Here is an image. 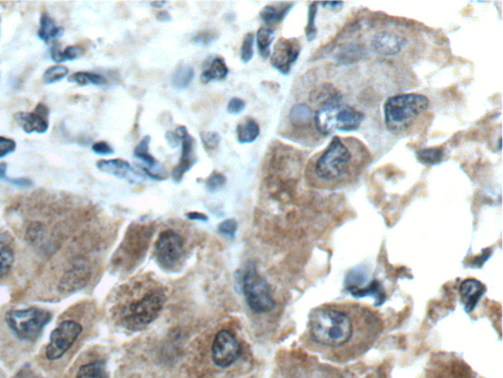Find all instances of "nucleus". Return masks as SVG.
I'll return each mask as SVG.
<instances>
[{"mask_svg": "<svg viewBox=\"0 0 503 378\" xmlns=\"http://www.w3.org/2000/svg\"><path fill=\"white\" fill-rule=\"evenodd\" d=\"M166 138H167L168 143L172 145V147H176L177 144H178L177 142H178L179 139L175 135L174 131L167 132L166 133Z\"/></svg>", "mask_w": 503, "mask_h": 378, "instance_id": "nucleus-43", "label": "nucleus"}, {"mask_svg": "<svg viewBox=\"0 0 503 378\" xmlns=\"http://www.w3.org/2000/svg\"><path fill=\"white\" fill-rule=\"evenodd\" d=\"M274 40V33L270 28H259L257 32L256 43L259 56L264 59L270 58V45Z\"/></svg>", "mask_w": 503, "mask_h": 378, "instance_id": "nucleus-24", "label": "nucleus"}, {"mask_svg": "<svg viewBox=\"0 0 503 378\" xmlns=\"http://www.w3.org/2000/svg\"><path fill=\"white\" fill-rule=\"evenodd\" d=\"M240 355V343L231 331L222 330L216 334L211 346V357L216 366L229 368L237 361Z\"/></svg>", "mask_w": 503, "mask_h": 378, "instance_id": "nucleus-9", "label": "nucleus"}, {"mask_svg": "<svg viewBox=\"0 0 503 378\" xmlns=\"http://www.w3.org/2000/svg\"><path fill=\"white\" fill-rule=\"evenodd\" d=\"M255 36L253 33L246 34L240 49V58L244 63L251 61L254 56Z\"/></svg>", "mask_w": 503, "mask_h": 378, "instance_id": "nucleus-33", "label": "nucleus"}, {"mask_svg": "<svg viewBox=\"0 0 503 378\" xmlns=\"http://www.w3.org/2000/svg\"><path fill=\"white\" fill-rule=\"evenodd\" d=\"M406 40L395 32H379L372 40V47L377 54L393 56L401 52Z\"/></svg>", "mask_w": 503, "mask_h": 378, "instance_id": "nucleus-12", "label": "nucleus"}, {"mask_svg": "<svg viewBox=\"0 0 503 378\" xmlns=\"http://www.w3.org/2000/svg\"><path fill=\"white\" fill-rule=\"evenodd\" d=\"M364 113L353 107H341L334 115V129L340 131H357L364 120Z\"/></svg>", "mask_w": 503, "mask_h": 378, "instance_id": "nucleus-15", "label": "nucleus"}, {"mask_svg": "<svg viewBox=\"0 0 503 378\" xmlns=\"http://www.w3.org/2000/svg\"><path fill=\"white\" fill-rule=\"evenodd\" d=\"M6 170H8V164L0 163V181H8L9 177H6Z\"/></svg>", "mask_w": 503, "mask_h": 378, "instance_id": "nucleus-44", "label": "nucleus"}, {"mask_svg": "<svg viewBox=\"0 0 503 378\" xmlns=\"http://www.w3.org/2000/svg\"><path fill=\"white\" fill-rule=\"evenodd\" d=\"M216 38H218V34H216L215 31H202L196 34V35L193 36L192 41L196 45H202V47H208V45L215 42Z\"/></svg>", "mask_w": 503, "mask_h": 378, "instance_id": "nucleus-35", "label": "nucleus"}, {"mask_svg": "<svg viewBox=\"0 0 503 378\" xmlns=\"http://www.w3.org/2000/svg\"><path fill=\"white\" fill-rule=\"evenodd\" d=\"M86 281V272L81 267H74L63 275L58 285L60 291H73L81 288Z\"/></svg>", "mask_w": 503, "mask_h": 378, "instance_id": "nucleus-18", "label": "nucleus"}, {"mask_svg": "<svg viewBox=\"0 0 503 378\" xmlns=\"http://www.w3.org/2000/svg\"><path fill=\"white\" fill-rule=\"evenodd\" d=\"M243 291L248 306L256 313H270L275 307L270 285L259 274L254 264L247 266L243 277Z\"/></svg>", "mask_w": 503, "mask_h": 378, "instance_id": "nucleus-5", "label": "nucleus"}, {"mask_svg": "<svg viewBox=\"0 0 503 378\" xmlns=\"http://www.w3.org/2000/svg\"><path fill=\"white\" fill-rule=\"evenodd\" d=\"M200 137L202 145L208 151H215L220 144V136L216 132H202Z\"/></svg>", "mask_w": 503, "mask_h": 378, "instance_id": "nucleus-34", "label": "nucleus"}, {"mask_svg": "<svg viewBox=\"0 0 503 378\" xmlns=\"http://www.w3.org/2000/svg\"><path fill=\"white\" fill-rule=\"evenodd\" d=\"M226 184V177L220 173H213L206 182L207 188L211 192L220 190Z\"/></svg>", "mask_w": 503, "mask_h": 378, "instance_id": "nucleus-37", "label": "nucleus"}, {"mask_svg": "<svg viewBox=\"0 0 503 378\" xmlns=\"http://www.w3.org/2000/svg\"><path fill=\"white\" fill-rule=\"evenodd\" d=\"M246 108V102L244 100L240 98H232L227 104V111L231 115H239L242 113Z\"/></svg>", "mask_w": 503, "mask_h": 378, "instance_id": "nucleus-40", "label": "nucleus"}, {"mask_svg": "<svg viewBox=\"0 0 503 378\" xmlns=\"http://www.w3.org/2000/svg\"><path fill=\"white\" fill-rule=\"evenodd\" d=\"M318 11V3H312L309 9L308 25L306 28V36L309 41H313L316 35V15Z\"/></svg>", "mask_w": 503, "mask_h": 378, "instance_id": "nucleus-36", "label": "nucleus"}, {"mask_svg": "<svg viewBox=\"0 0 503 378\" xmlns=\"http://www.w3.org/2000/svg\"><path fill=\"white\" fill-rule=\"evenodd\" d=\"M182 141V153L180 157V161L178 165L175 167L172 172V177L175 181L179 182L183 179L184 175L190 170L192 167H194L196 162H197V157L195 155L194 150V139L190 134L186 133L183 137L181 138Z\"/></svg>", "mask_w": 503, "mask_h": 378, "instance_id": "nucleus-14", "label": "nucleus"}, {"mask_svg": "<svg viewBox=\"0 0 503 378\" xmlns=\"http://www.w3.org/2000/svg\"><path fill=\"white\" fill-rule=\"evenodd\" d=\"M370 159L361 141L336 136L309 166V182L314 188L327 190L346 188L358 179Z\"/></svg>", "mask_w": 503, "mask_h": 378, "instance_id": "nucleus-2", "label": "nucleus"}, {"mask_svg": "<svg viewBox=\"0 0 503 378\" xmlns=\"http://www.w3.org/2000/svg\"><path fill=\"white\" fill-rule=\"evenodd\" d=\"M237 225L236 220H234V219H227V220L223 221L218 225V231L222 234H225V236L234 238L236 231H237Z\"/></svg>", "mask_w": 503, "mask_h": 378, "instance_id": "nucleus-38", "label": "nucleus"}, {"mask_svg": "<svg viewBox=\"0 0 503 378\" xmlns=\"http://www.w3.org/2000/svg\"><path fill=\"white\" fill-rule=\"evenodd\" d=\"M13 263H14L13 250L5 243H0V279L10 272Z\"/></svg>", "mask_w": 503, "mask_h": 378, "instance_id": "nucleus-31", "label": "nucleus"}, {"mask_svg": "<svg viewBox=\"0 0 503 378\" xmlns=\"http://www.w3.org/2000/svg\"><path fill=\"white\" fill-rule=\"evenodd\" d=\"M156 18H158L159 21L161 22H168L172 19V18H170V14L167 11H161V12L158 13Z\"/></svg>", "mask_w": 503, "mask_h": 378, "instance_id": "nucleus-45", "label": "nucleus"}, {"mask_svg": "<svg viewBox=\"0 0 503 378\" xmlns=\"http://www.w3.org/2000/svg\"><path fill=\"white\" fill-rule=\"evenodd\" d=\"M384 329L381 314L372 307L357 302H327L309 313L304 342L325 359L346 363L366 354Z\"/></svg>", "mask_w": 503, "mask_h": 378, "instance_id": "nucleus-1", "label": "nucleus"}, {"mask_svg": "<svg viewBox=\"0 0 503 378\" xmlns=\"http://www.w3.org/2000/svg\"><path fill=\"white\" fill-rule=\"evenodd\" d=\"M195 72L191 66L183 65L177 68L176 71L173 74L172 83L176 89H185L189 87L194 79Z\"/></svg>", "mask_w": 503, "mask_h": 378, "instance_id": "nucleus-28", "label": "nucleus"}, {"mask_svg": "<svg viewBox=\"0 0 503 378\" xmlns=\"http://www.w3.org/2000/svg\"><path fill=\"white\" fill-rule=\"evenodd\" d=\"M165 302V296L163 291H152L126 307L123 322L131 329L147 326L158 318Z\"/></svg>", "mask_w": 503, "mask_h": 378, "instance_id": "nucleus-6", "label": "nucleus"}, {"mask_svg": "<svg viewBox=\"0 0 503 378\" xmlns=\"http://www.w3.org/2000/svg\"><path fill=\"white\" fill-rule=\"evenodd\" d=\"M150 142H151V136H145L136 146L134 155H135L136 158L145 164V167L142 168L145 175H149L151 179H159H159H165V168L150 154Z\"/></svg>", "mask_w": 503, "mask_h": 378, "instance_id": "nucleus-13", "label": "nucleus"}, {"mask_svg": "<svg viewBox=\"0 0 503 378\" xmlns=\"http://www.w3.org/2000/svg\"><path fill=\"white\" fill-rule=\"evenodd\" d=\"M484 287L476 280H467L462 284L460 293L467 311L474 309L478 300L484 293Z\"/></svg>", "mask_w": 503, "mask_h": 378, "instance_id": "nucleus-17", "label": "nucleus"}, {"mask_svg": "<svg viewBox=\"0 0 503 378\" xmlns=\"http://www.w3.org/2000/svg\"><path fill=\"white\" fill-rule=\"evenodd\" d=\"M83 331V326L74 320L61 322L51 334V341L45 351V356L49 361L61 359L76 342Z\"/></svg>", "mask_w": 503, "mask_h": 378, "instance_id": "nucleus-7", "label": "nucleus"}, {"mask_svg": "<svg viewBox=\"0 0 503 378\" xmlns=\"http://www.w3.org/2000/svg\"><path fill=\"white\" fill-rule=\"evenodd\" d=\"M76 378H108L106 364L97 361L84 364L79 368Z\"/></svg>", "mask_w": 503, "mask_h": 378, "instance_id": "nucleus-25", "label": "nucleus"}, {"mask_svg": "<svg viewBox=\"0 0 503 378\" xmlns=\"http://www.w3.org/2000/svg\"><path fill=\"white\" fill-rule=\"evenodd\" d=\"M322 5L327 6V8H329V9H331V10H336V9H339L343 5V2H324V3H322Z\"/></svg>", "mask_w": 503, "mask_h": 378, "instance_id": "nucleus-46", "label": "nucleus"}, {"mask_svg": "<svg viewBox=\"0 0 503 378\" xmlns=\"http://www.w3.org/2000/svg\"><path fill=\"white\" fill-rule=\"evenodd\" d=\"M69 70L66 66L54 65L49 67L43 74V79L45 84H54L62 80L67 76Z\"/></svg>", "mask_w": 503, "mask_h": 378, "instance_id": "nucleus-32", "label": "nucleus"}, {"mask_svg": "<svg viewBox=\"0 0 503 378\" xmlns=\"http://www.w3.org/2000/svg\"><path fill=\"white\" fill-rule=\"evenodd\" d=\"M183 238L172 230L163 232L159 234L154 247L156 260L166 269L174 267L177 262L183 256Z\"/></svg>", "mask_w": 503, "mask_h": 378, "instance_id": "nucleus-8", "label": "nucleus"}, {"mask_svg": "<svg viewBox=\"0 0 503 378\" xmlns=\"http://www.w3.org/2000/svg\"><path fill=\"white\" fill-rule=\"evenodd\" d=\"M82 54H83V49L77 45H70L66 47L65 51H61L58 47H54L51 49V58L56 63H62L66 60H75Z\"/></svg>", "mask_w": 503, "mask_h": 378, "instance_id": "nucleus-30", "label": "nucleus"}, {"mask_svg": "<svg viewBox=\"0 0 503 378\" xmlns=\"http://www.w3.org/2000/svg\"><path fill=\"white\" fill-rule=\"evenodd\" d=\"M63 29L56 25V21L47 14L40 16V29L38 36L45 43L51 42L62 34Z\"/></svg>", "mask_w": 503, "mask_h": 378, "instance_id": "nucleus-22", "label": "nucleus"}, {"mask_svg": "<svg viewBox=\"0 0 503 378\" xmlns=\"http://www.w3.org/2000/svg\"><path fill=\"white\" fill-rule=\"evenodd\" d=\"M187 218L191 221H208V216L204 215V213H200V212H189L187 214Z\"/></svg>", "mask_w": 503, "mask_h": 378, "instance_id": "nucleus-42", "label": "nucleus"}, {"mask_svg": "<svg viewBox=\"0 0 503 378\" xmlns=\"http://www.w3.org/2000/svg\"><path fill=\"white\" fill-rule=\"evenodd\" d=\"M17 144L13 139L0 136V158H4L8 155L15 151Z\"/></svg>", "mask_w": 503, "mask_h": 378, "instance_id": "nucleus-39", "label": "nucleus"}, {"mask_svg": "<svg viewBox=\"0 0 503 378\" xmlns=\"http://www.w3.org/2000/svg\"><path fill=\"white\" fill-rule=\"evenodd\" d=\"M49 108L43 102L36 104L33 113H17L14 115L17 124L21 126L23 131L26 133L42 134L49 129Z\"/></svg>", "mask_w": 503, "mask_h": 378, "instance_id": "nucleus-11", "label": "nucleus"}, {"mask_svg": "<svg viewBox=\"0 0 503 378\" xmlns=\"http://www.w3.org/2000/svg\"><path fill=\"white\" fill-rule=\"evenodd\" d=\"M70 82L78 84L80 86L95 85L102 86L108 83L106 77L95 72L79 71L74 73L69 78Z\"/></svg>", "mask_w": 503, "mask_h": 378, "instance_id": "nucleus-27", "label": "nucleus"}, {"mask_svg": "<svg viewBox=\"0 0 503 378\" xmlns=\"http://www.w3.org/2000/svg\"><path fill=\"white\" fill-rule=\"evenodd\" d=\"M363 56V47L357 44H348L339 49L338 54H336V58L339 63L350 65V63H356Z\"/></svg>", "mask_w": 503, "mask_h": 378, "instance_id": "nucleus-26", "label": "nucleus"}, {"mask_svg": "<svg viewBox=\"0 0 503 378\" xmlns=\"http://www.w3.org/2000/svg\"><path fill=\"white\" fill-rule=\"evenodd\" d=\"M293 4L294 3L283 4V6L279 9L274 8V6L266 5L261 9L259 16H261V20L266 23V24H277V23H281L285 18L289 10L292 8Z\"/></svg>", "mask_w": 503, "mask_h": 378, "instance_id": "nucleus-23", "label": "nucleus"}, {"mask_svg": "<svg viewBox=\"0 0 503 378\" xmlns=\"http://www.w3.org/2000/svg\"><path fill=\"white\" fill-rule=\"evenodd\" d=\"M236 132H237L239 143L249 144V143H253L257 140L261 129H259V125L256 120H253V118H246L241 124H238Z\"/></svg>", "mask_w": 503, "mask_h": 378, "instance_id": "nucleus-20", "label": "nucleus"}, {"mask_svg": "<svg viewBox=\"0 0 503 378\" xmlns=\"http://www.w3.org/2000/svg\"><path fill=\"white\" fill-rule=\"evenodd\" d=\"M314 115L315 113L308 104H298L291 109L289 120L294 127H304L311 124L312 120H314Z\"/></svg>", "mask_w": 503, "mask_h": 378, "instance_id": "nucleus-21", "label": "nucleus"}, {"mask_svg": "<svg viewBox=\"0 0 503 378\" xmlns=\"http://www.w3.org/2000/svg\"><path fill=\"white\" fill-rule=\"evenodd\" d=\"M97 168L102 173L115 175L119 179H129L137 174L128 162L122 160V159L97 161Z\"/></svg>", "mask_w": 503, "mask_h": 378, "instance_id": "nucleus-16", "label": "nucleus"}, {"mask_svg": "<svg viewBox=\"0 0 503 378\" xmlns=\"http://www.w3.org/2000/svg\"><path fill=\"white\" fill-rule=\"evenodd\" d=\"M430 101L425 95L410 93L388 98L384 102V124L391 133L408 131L428 111Z\"/></svg>", "mask_w": 503, "mask_h": 378, "instance_id": "nucleus-3", "label": "nucleus"}, {"mask_svg": "<svg viewBox=\"0 0 503 378\" xmlns=\"http://www.w3.org/2000/svg\"><path fill=\"white\" fill-rule=\"evenodd\" d=\"M166 4H167V2L166 1H154L152 2L151 5L152 6V8L161 9L163 8V6L166 5Z\"/></svg>", "mask_w": 503, "mask_h": 378, "instance_id": "nucleus-47", "label": "nucleus"}, {"mask_svg": "<svg viewBox=\"0 0 503 378\" xmlns=\"http://www.w3.org/2000/svg\"><path fill=\"white\" fill-rule=\"evenodd\" d=\"M445 149L441 147L425 148L417 152L418 160L425 165H436L445 159Z\"/></svg>", "mask_w": 503, "mask_h": 378, "instance_id": "nucleus-29", "label": "nucleus"}, {"mask_svg": "<svg viewBox=\"0 0 503 378\" xmlns=\"http://www.w3.org/2000/svg\"><path fill=\"white\" fill-rule=\"evenodd\" d=\"M229 69L222 58L213 59L208 67L202 71L201 80L207 84L211 81H222L226 78Z\"/></svg>", "mask_w": 503, "mask_h": 378, "instance_id": "nucleus-19", "label": "nucleus"}, {"mask_svg": "<svg viewBox=\"0 0 503 378\" xmlns=\"http://www.w3.org/2000/svg\"><path fill=\"white\" fill-rule=\"evenodd\" d=\"M8 326L21 340L35 341L45 325L51 320V313L38 307L10 309L5 314Z\"/></svg>", "mask_w": 503, "mask_h": 378, "instance_id": "nucleus-4", "label": "nucleus"}, {"mask_svg": "<svg viewBox=\"0 0 503 378\" xmlns=\"http://www.w3.org/2000/svg\"><path fill=\"white\" fill-rule=\"evenodd\" d=\"M301 45L295 38H281L270 54V63L282 74H288L299 58Z\"/></svg>", "mask_w": 503, "mask_h": 378, "instance_id": "nucleus-10", "label": "nucleus"}, {"mask_svg": "<svg viewBox=\"0 0 503 378\" xmlns=\"http://www.w3.org/2000/svg\"><path fill=\"white\" fill-rule=\"evenodd\" d=\"M92 150L95 154L102 155V156H108L115 153V150L111 148L106 141H99L92 146Z\"/></svg>", "mask_w": 503, "mask_h": 378, "instance_id": "nucleus-41", "label": "nucleus"}]
</instances>
